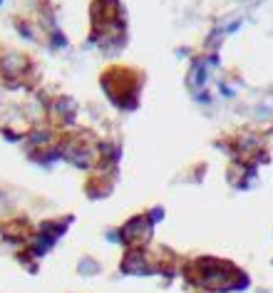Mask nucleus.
<instances>
[{"mask_svg":"<svg viewBox=\"0 0 273 293\" xmlns=\"http://www.w3.org/2000/svg\"><path fill=\"white\" fill-rule=\"evenodd\" d=\"M122 271L124 273H139V276H144V273H152V266H144V256L137 254V251H132V254L124 256Z\"/></svg>","mask_w":273,"mask_h":293,"instance_id":"obj_1","label":"nucleus"}]
</instances>
